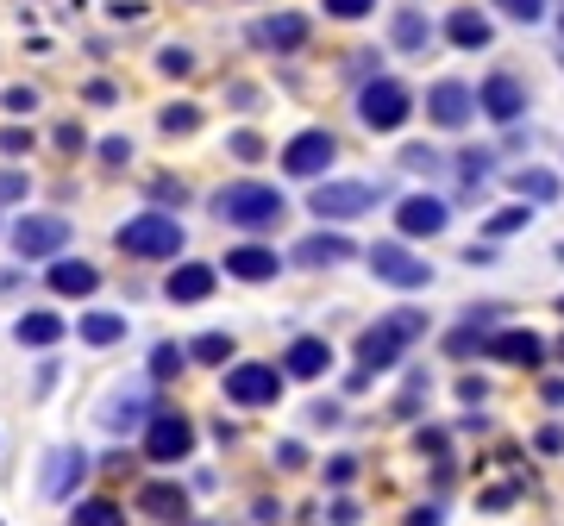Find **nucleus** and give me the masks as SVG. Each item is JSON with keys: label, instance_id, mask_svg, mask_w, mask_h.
Masks as SVG:
<instances>
[{"label": "nucleus", "instance_id": "obj_1", "mask_svg": "<svg viewBox=\"0 0 564 526\" xmlns=\"http://www.w3.org/2000/svg\"><path fill=\"white\" fill-rule=\"evenodd\" d=\"M427 332V314H414V307H402V314H389V320H376L364 339H358V376H351V389H364L370 370H389L395 357L408 351V339H420Z\"/></svg>", "mask_w": 564, "mask_h": 526}, {"label": "nucleus", "instance_id": "obj_2", "mask_svg": "<svg viewBox=\"0 0 564 526\" xmlns=\"http://www.w3.org/2000/svg\"><path fill=\"white\" fill-rule=\"evenodd\" d=\"M214 213H220L226 226L264 232V226H276L282 213H289V201H282V188H270V182H232V188L214 195Z\"/></svg>", "mask_w": 564, "mask_h": 526}, {"label": "nucleus", "instance_id": "obj_3", "mask_svg": "<svg viewBox=\"0 0 564 526\" xmlns=\"http://www.w3.org/2000/svg\"><path fill=\"white\" fill-rule=\"evenodd\" d=\"M120 251L145 257V263H163V257L182 251V226L170 220V213H138V220L120 226Z\"/></svg>", "mask_w": 564, "mask_h": 526}, {"label": "nucleus", "instance_id": "obj_4", "mask_svg": "<svg viewBox=\"0 0 564 526\" xmlns=\"http://www.w3.org/2000/svg\"><path fill=\"white\" fill-rule=\"evenodd\" d=\"M188 451H195V420L176 414V408H157V414L145 420V458H157V464H182Z\"/></svg>", "mask_w": 564, "mask_h": 526}, {"label": "nucleus", "instance_id": "obj_5", "mask_svg": "<svg viewBox=\"0 0 564 526\" xmlns=\"http://www.w3.org/2000/svg\"><path fill=\"white\" fill-rule=\"evenodd\" d=\"M370 270H376V282H389V289H427L433 282V263L414 257L408 245H395V238L370 245Z\"/></svg>", "mask_w": 564, "mask_h": 526}, {"label": "nucleus", "instance_id": "obj_6", "mask_svg": "<svg viewBox=\"0 0 564 526\" xmlns=\"http://www.w3.org/2000/svg\"><path fill=\"white\" fill-rule=\"evenodd\" d=\"M408 113H414V101H408V88H402V82H389V76L364 82V94H358V119H364L370 132H395Z\"/></svg>", "mask_w": 564, "mask_h": 526}, {"label": "nucleus", "instance_id": "obj_7", "mask_svg": "<svg viewBox=\"0 0 564 526\" xmlns=\"http://www.w3.org/2000/svg\"><path fill=\"white\" fill-rule=\"evenodd\" d=\"M376 201H383L376 182H320L308 195V207L320 213V220H358V213H370Z\"/></svg>", "mask_w": 564, "mask_h": 526}, {"label": "nucleus", "instance_id": "obj_8", "mask_svg": "<svg viewBox=\"0 0 564 526\" xmlns=\"http://www.w3.org/2000/svg\"><path fill=\"white\" fill-rule=\"evenodd\" d=\"M276 395H282L276 364H232L226 370V401L232 408H276Z\"/></svg>", "mask_w": 564, "mask_h": 526}, {"label": "nucleus", "instance_id": "obj_9", "mask_svg": "<svg viewBox=\"0 0 564 526\" xmlns=\"http://www.w3.org/2000/svg\"><path fill=\"white\" fill-rule=\"evenodd\" d=\"M333 157H339V138L314 126V132H295L289 145H282V170L308 182V176H326V170H333Z\"/></svg>", "mask_w": 564, "mask_h": 526}, {"label": "nucleus", "instance_id": "obj_10", "mask_svg": "<svg viewBox=\"0 0 564 526\" xmlns=\"http://www.w3.org/2000/svg\"><path fill=\"white\" fill-rule=\"evenodd\" d=\"M69 245V220L63 213H26V220L13 226V251L19 257H57Z\"/></svg>", "mask_w": 564, "mask_h": 526}, {"label": "nucleus", "instance_id": "obj_11", "mask_svg": "<svg viewBox=\"0 0 564 526\" xmlns=\"http://www.w3.org/2000/svg\"><path fill=\"white\" fill-rule=\"evenodd\" d=\"M82 476H88V451H76V445H57L51 458H44L38 495H44V501H69V495L82 489Z\"/></svg>", "mask_w": 564, "mask_h": 526}, {"label": "nucleus", "instance_id": "obj_12", "mask_svg": "<svg viewBox=\"0 0 564 526\" xmlns=\"http://www.w3.org/2000/svg\"><path fill=\"white\" fill-rule=\"evenodd\" d=\"M470 113H477V88L470 82H433L427 88V119L433 126L458 132V126H470Z\"/></svg>", "mask_w": 564, "mask_h": 526}, {"label": "nucleus", "instance_id": "obj_13", "mask_svg": "<svg viewBox=\"0 0 564 526\" xmlns=\"http://www.w3.org/2000/svg\"><path fill=\"white\" fill-rule=\"evenodd\" d=\"M445 220H452V207H445L439 195H408L402 207H395L402 238H433V232H445Z\"/></svg>", "mask_w": 564, "mask_h": 526}, {"label": "nucleus", "instance_id": "obj_14", "mask_svg": "<svg viewBox=\"0 0 564 526\" xmlns=\"http://www.w3.org/2000/svg\"><path fill=\"white\" fill-rule=\"evenodd\" d=\"M477 107H483L489 119H502V126H508V119H521V107H527V88L514 82V76H489V82L477 88Z\"/></svg>", "mask_w": 564, "mask_h": 526}, {"label": "nucleus", "instance_id": "obj_15", "mask_svg": "<svg viewBox=\"0 0 564 526\" xmlns=\"http://www.w3.org/2000/svg\"><path fill=\"white\" fill-rule=\"evenodd\" d=\"M51 289L69 295V301H82V295L101 289V270H94V263H82V257H57V263H51Z\"/></svg>", "mask_w": 564, "mask_h": 526}, {"label": "nucleus", "instance_id": "obj_16", "mask_svg": "<svg viewBox=\"0 0 564 526\" xmlns=\"http://www.w3.org/2000/svg\"><path fill=\"white\" fill-rule=\"evenodd\" d=\"M251 38L264 44V51H301V44H308V19H301V13H276V19H264Z\"/></svg>", "mask_w": 564, "mask_h": 526}, {"label": "nucleus", "instance_id": "obj_17", "mask_svg": "<svg viewBox=\"0 0 564 526\" xmlns=\"http://www.w3.org/2000/svg\"><path fill=\"white\" fill-rule=\"evenodd\" d=\"M163 295H170V301H182V307H195V301H207V295H214V270H207V263H182V270H170Z\"/></svg>", "mask_w": 564, "mask_h": 526}, {"label": "nucleus", "instance_id": "obj_18", "mask_svg": "<svg viewBox=\"0 0 564 526\" xmlns=\"http://www.w3.org/2000/svg\"><path fill=\"white\" fill-rule=\"evenodd\" d=\"M282 270V257L264 251V245H239V251H226V276H239V282H270Z\"/></svg>", "mask_w": 564, "mask_h": 526}, {"label": "nucleus", "instance_id": "obj_19", "mask_svg": "<svg viewBox=\"0 0 564 526\" xmlns=\"http://www.w3.org/2000/svg\"><path fill=\"white\" fill-rule=\"evenodd\" d=\"M489 357H502V364H539V357H546V345H539V332H496V339H489Z\"/></svg>", "mask_w": 564, "mask_h": 526}, {"label": "nucleus", "instance_id": "obj_20", "mask_svg": "<svg viewBox=\"0 0 564 526\" xmlns=\"http://www.w3.org/2000/svg\"><path fill=\"white\" fill-rule=\"evenodd\" d=\"M326 364H333L326 339H295L289 357H282V376H326Z\"/></svg>", "mask_w": 564, "mask_h": 526}, {"label": "nucleus", "instance_id": "obj_21", "mask_svg": "<svg viewBox=\"0 0 564 526\" xmlns=\"http://www.w3.org/2000/svg\"><path fill=\"white\" fill-rule=\"evenodd\" d=\"M138 508H145L151 520H182L188 514V495L176 483H145V495H138Z\"/></svg>", "mask_w": 564, "mask_h": 526}, {"label": "nucleus", "instance_id": "obj_22", "mask_svg": "<svg viewBox=\"0 0 564 526\" xmlns=\"http://www.w3.org/2000/svg\"><path fill=\"white\" fill-rule=\"evenodd\" d=\"M445 38H452L458 51H483V44H489V19L470 13V7H458L452 19H445Z\"/></svg>", "mask_w": 564, "mask_h": 526}, {"label": "nucleus", "instance_id": "obj_23", "mask_svg": "<svg viewBox=\"0 0 564 526\" xmlns=\"http://www.w3.org/2000/svg\"><path fill=\"white\" fill-rule=\"evenodd\" d=\"M295 257L314 263V270H320V263H345V257H351V238H339V232H314V238H301V245H295Z\"/></svg>", "mask_w": 564, "mask_h": 526}, {"label": "nucleus", "instance_id": "obj_24", "mask_svg": "<svg viewBox=\"0 0 564 526\" xmlns=\"http://www.w3.org/2000/svg\"><path fill=\"white\" fill-rule=\"evenodd\" d=\"M101 426H107V433H132V426H145V395H113V401H101Z\"/></svg>", "mask_w": 564, "mask_h": 526}, {"label": "nucleus", "instance_id": "obj_25", "mask_svg": "<svg viewBox=\"0 0 564 526\" xmlns=\"http://www.w3.org/2000/svg\"><path fill=\"white\" fill-rule=\"evenodd\" d=\"M13 339H19V345H32V351H44V345H57V339H63V320H57V314H19Z\"/></svg>", "mask_w": 564, "mask_h": 526}, {"label": "nucleus", "instance_id": "obj_26", "mask_svg": "<svg viewBox=\"0 0 564 526\" xmlns=\"http://www.w3.org/2000/svg\"><path fill=\"white\" fill-rule=\"evenodd\" d=\"M395 44H402V51H427L433 44V26H427V13H395Z\"/></svg>", "mask_w": 564, "mask_h": 526}, {"label": "nucleus", "instance_id": "obj_27", "mask_svg": "<svg viewBox=\"0 0 564 526\" xmlns=\"http://www.w3.org/2000/svg\"><path fill=\"white\" fill-rule=\"evenodd\" d=\"M76 332H82L88 345H120L126 339V314H88Z\"/></svg>", "mask_w": 564, "mask_h": 526}, {"label": "nucleus", "instance_id": "obj_28", "mask_svg": "<svg viewBox=\"0 0 564 526\" xmlns=\"http://www.w3.org/2000/svg\"><path fill=\"white\" fill-rule=\"evenodd\" d=\"M69 526H126V508L120 501H82V508L69 514Z\"/></svg>", "mask_w": 564, "mask_h": 526}, {"label": "nucleus", "instance_id": "obj_29", "mask_svg": "<svg viewBox=\"0 0 564 526\" xmlns=\"http://www.w3.org/2000/svg\"><path fill=\"white\" fill-rule=\"evenodd\" d=\"M514 188H521L527 201H558V176L552 170H521V176H514Z\"/></svg>", "mask_w": 564, "mask_h": 526}, {"label": "nucleus", "instance_id": "obj_30", "mask_svg": "<svg viewBox=\"0 0 564 526\" xmlns=\"http://www.w3.org/2000/svg\"><path fill=\"white\" fill-rule=\"evenodd\" d=\"M188 357H195V364H226V357H232V339H226V332H201V339L188 345Z\"/></svg>", "mask_w": 564, "mask_h": 526}, {"label": "nucleus", "instance_id": "obj_31", "mask_svg": "<svg viewBox=\"0 0 564 526\" xmlns=\"http://www.w3.org/2000/svg\"><path fill=\"white\" fill-rule=\"evenodd\" d=\"M521 495H527V483H496L489 495H477V508H483V514H502V508H514Z\"/></svg>", "mask_w": 564, "mask_h": 526}, {"label": "nucleus", "instance_id": "obj_32", "mask_svg": "<svg viewBox=\"0 0 564 526\" xmlns=\"http://www.w3.org/2000/svg\"><path fill=\"white\" fill-rule=\"evenodd\" d=\"M182 364H188V351H176V345H157L151 351V376L163 382V376H182Z\"/></svg>", "mask_w": 564, "mask_h": 526}, {"label": "nucleus", "instance_id": "obj_33", "mask_svg": "<svg viewBox=\"0 0 564 526\" xmlns=\"http://www.w3.org/2000/svg\"><path fill=\"white\" fill-rule=\"evenodd\" d=\"M496 7H502L508 19H521V26H533V19L546 13V0H496Z\"/></svg>", "mask_w": 564, "mask_h": 526}, {"label": "nucleus", "instance_id": "obj_34", "mask_svg": "<svg viewBox=\"0 0 564 526\" xmlns=\"http://www.w3.org/2000/svg\"><path fill=\"white\" fill-rule=\"evenodd\" d=\"M195 126H201L195 107H163V132H195Z\"/></svg>", "mask_w": 564, "mask_h": 526}, {"label": "nucleus", "instance_id": "obj_35", "mask_svg": "<svg viewBox=\"0 0 564 526\" xmlns=\"http://www.w3.org/2000/svg\"><path fill=\"white\" fill-rule=\"evenodd\" d=\"M521 226H527V207H508V213L489 220V238H508V232H521Z\"/></svg>", "mask_w": 564, "mask_h": 526}, {"label": "nucleus", "instance_id": "obj_36", "mask_svg": "<svg viewBox=\"0 0 564 526\" xmlns=\"http://www.w3.org/2000/svg\"><path fill=\"white\" fill-rule=\"evenodd\" d=\"M320 7L333 13V19H364V13L376 7V0H320Z\"/></svg>", "mask_w": 564, "mask_h": 526}, {"label": "nucleus", "instance_id": "obj_37", "mask_svg": "<svg viewBox=\"0 0 564 526\" xmlns=\"http://www.w3.org/2000/svg\"><path fill=\"white\" fill-rule=\"evenodd\" d=\"M402 163H408V170H439V151H427V145H408V151H402Z\"/></svg>", "mask_w": 564, "mask_h": 526}, {"label": "nucleus", "instance_id": "obj_38", "mask_svg": "<svg viewBox=\"0 0 564 526\" xmlns=\"http://www.w3.org/2000/svg\"><path fill=\"white\" fill-rule=\"evenodd\" d=\"M0 201H26V176L19 170H0Z\"/></svg>", "mask_w": 564, "mask_h": 526}, {"label": "nucleus", "instance_id": "obj_39", "mask_svg": "<svg viewBox=\"0 0 564 526\" xmlns=\"http://www.w3.org/2000/svg\"><path fill=\"white\" fill-rule=\"evenodd\" d=\"M0 151H7V157H19V151H32V132H19V126H7V132H0Z\"/></svg>", "mask_w": 564, "mask_h": 526}, {"label": "nucleus", "instance_id": "obj_40", "mask_svg": "<svg viewBox=\"0 0 564 526\" xmlns=\"http://www.w3.org/2000/svg\"><path fill=\"white\" fill-rule=\"evenodd\" d=\"M483 395H489V382H483V376H464V382H458V401H470V408H477Z\"/></svg>", "mask_w": 564, "mask_h": 526}, {"label": "nucleus", "instance_id": "obj_41", "mask_svg": "<svg viewBox=\"0 0 564 526\" xmlns=\"http://www.w3.org/2000/svg\"><path fill=\"white\" fill-rule=\"evenodd\" d=\"M7 107H13V113H32L38 94H32V88H7Z\"/></svg>", "mask_w": 564, "mask_h": 526}, {"label": "nucleus", "instance_id": "obj_42", "mask_svg": "<svg viewBox=\"0 0 564 526\" xmlns=\"http://www.w3.org/2000/svg\"><path fill=\"white\" fill-rule=\"evenodd\" d=\"M351 476H358V464H351V458H333V464H326V483H351Z\"/></svg>", "mask_w": 564, "mask_h": 526}, {"label": "nucleus", "instance_id": "obj_43", "mask_svg": "<svg viewBox=\"0 0 564 526\" xmlns=\"http://www.w3.org/2000/svg\"><path fill=\"white\" fill-rule=\"evenodd\" d=\"M232 151H239L245 163H251V157H264V145H257V132H239V138H232Z\"/></svg>", "mask_w": 564, "mask_h": 526}, {"label": "nucleus", "instance_id": "obj_44", "mask_svg": "<svg viewBox=\"0 0 564 526\" xmlns=\"http://www.w3.org/2000/svg\"><path fill=\"white\" fill-rule=\"evenodd\" d=\"M533 445H539V451H564V426H539Z\"/></svg>", "mask_w": 564, "mask_h": 526}, {"label": "nucleus", "instance_id": "obj_45", "mask_svg": "<svg viewBox=\"0 0 564 526\" xmlns=\"http://www.w3.org/2000/svg\"><path fill=\"white\" fill-rule=\"evenodd\" d=\"M126 157H132L126 138H107V145H101V163H126Z\"/></svg>", "mask_w": 564, "mask_h": 526}, {"label": "nucleus", "instance_id": "obj_46", "mask_svg": "<svg viewBox=\"0 0 564 526\" xmlns=\"http://www.w3.org/2000/svg\"><path fill=\"white\" fill-rule=\"evenodd\" d=\"M276 464H282V470H301V464H308V451H301V445H282Z\"/></svg>", "mask_w": 564, "mask_h": 526}, {"label": "nucleus", "instance_id": "obj_47", "mask_svg": "<svg viewBox=\"0 0 564 526\" xmlns=\"http://www.w3.org/2000/svg\"><path fill=\"white\" fill-rule=\"evenodd\" d=\"M414 445H420V451H445V433H439V426H420Z\"/></svg>", "mask_w": 564, "mask_h": 526}, {"label": "nucleus", "instance_id": "obj_48", "mask_svg": "<svg viewBox=\"0 0 564 526\" xmlns=\"http://www.w3.org/2000/svg\"><path fill=\"white\" fill-rule=\"evenodd\" d=\"M157 63H163V69H170V76H182V69H188V63H195V57H188V51H163Z\"/></svg>", "mask_w": 564, "mask_h": 526}, {"label": "nucleus", "instance_id": "obj_49", "mask_svg": "<svg viewBox=\"0 0 564 526\" xmlns=\"http://www.w3.org/2000/svg\"><path fill=\"white\" fill-rule=\"evenodd\" d=\"M546 401H552V408H564V382H558V376L546 382Z\"/></svg>", "mask_w": 564, "mask_h": 526}, {"label": "nucleus", "instance_id": "obj_50", "mask_svg": "<svg viewBox=\"0 0 564 526\" xmlns=\"http://www.w3.org/2000/svg\"><path fill=\"white\" fill-rule=\"evenodd\" d=\"M408 526H439V514H433V508H427V514H414V520H408Z\"/></svg>", "mask_w": 564, "mask_h": 526}, {"label": "nucleus", "instance_id": "obj_51", "mask_svg": "<svg viewBox=\"0 0 564 526\" xmlns=\"http://www.w3.org/2000/svg\"><path fill=\"white\" fill-rule=\"evenodd\" d=\"M558 263H564V245H558Z\"/></svg>", "mask_w": 564, "mask_h": 526}, {"label": "nucleus", "instance_id": "obj_52", "mask_svg": "<svg viewBox=\"0 0 564 526\" xmlns=\"http://www.w3.org/2000/svg\"><path fill=\"white\" fill-rule=\"evenodd\" d=\"M558 314H564V301H558Z\"/></svg>", "mask_w": 564, "mask_h": 526}, {"label": "nucleus", "instance_id": "obj_53", "mask_svg": "<svg viewBox=\"0 0 564 526\" xmlns=\"http://www.w3.org/2000/svg\"><path fill=\"white\" fill-rule=\"evenodd\" d=\"M558 32H564V19H558Z\"/></svg>", "mask_w": 564, "mask_h": 526}, {"label": "nucleus", "instance_id": "obj_54", "mask_svg": "<svg viewBox=\"0 0 564 526\" xmlns=\"http://www.w3.org/2000/svg\"><path fill=\"white\" fill-rule=\"evenodd\" d=\"M558 357H564V345H558Z\"/></svg>", "mask_w": 564, "mask_h": 526}]
</instances>
